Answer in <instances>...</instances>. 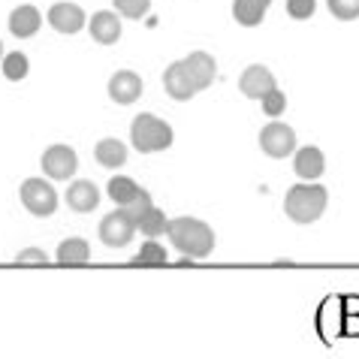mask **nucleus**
I'll return each mask as SVG.
<instances>
[{
  "label": "nucleus",
  "instance_id": "8",
  "mask_svg": "<svg viewBox=\"0 0 359 359\" xmlns=\"http://www.w3.org/2000/svg\"><path fill=\"white\" fill-rule=\"evenodd\" d=\"M39 163H43L48 178H55V182H69L79 169V157L69 145H52L43 151V161Z\"/></svg>",
  "mask_w": 359,
  "mask_h": 359
},
{
  "label": "nucleus",
  "instance_id": "25",
  "mask_svg": "<svg viewBox=\"0 0 359 359\" xmlns=\"http://www.w3.org/2000/svg\"><path fill=\"white\" fill-rule=\"evenodd\" d=\"M112 4L118 9V15L124 18H142L151 9V0H112Z\"/></svg>",
  "mask_w": 359,
  "mask_h": 359
},
{
  "label": "nucleus",
  "instance_id": "13",
  "mask_svg": "<svg viewBox=\"0 0 359 359\" xmlns=\"http://www.w3.org/2000/svg\"><path fill=\"white\" fill-rule=\"evenodd\" d=\"M88 27H91L94 43H100V46H112V43L121 39V18H118V13H109V9L94 13V18L88 22Z\"/></svg>",
  "mask_w": 359,
  "mask_h": 359
},
{
  "label": "nucleus",
  "instance_id": "6",
  "mask_svg": "<svg viewBox=\"0 0 359 359\" xmlns=\"http://www.w3.org/2000/svg\"><path fill=\"white\" fill-rule=\"evenodd\" d=\"M260 148H263V154L275 157V161H281V157L296 151V130H293L290 124H284V121L266 124L263 130H260Z\"/></svg>",
  "mask_w": 359,
  "mask_h": 359
},
{
  "label": "nucleus",
  "instance_id": "1",
  "mask_svg": "<svg viewBox=\"0 0 359 359\" xmlns=\"http://www.w3.org/2000/svg\"><path fill=\"white\" fill-rule=\"evenodd\" d=\"M166 236L191 260H203L215 251V229L205 221H196V217H172L166 226Z\"/></svg>",
  "mask_w": 359,
  "mask_h": 359
},
{
  "label": "nucleus",
  "instance_id": "29",
  "mask_svg": "<svg viewBox=\"0 0 359 359\" xmlns=\"http://www.w3.org/2000/svg\"><path fill=\"white\" fill-rule=\"evenodd\" d=\"M4 57H6V55H4V43H0V61H4Z\"/></svg>",
  "mask_w": 359,
  "mask_h": 359
},
{
  "label": "nucleus",
  "instance_id": "7",
  "mask_svg": "<svg viewBox=\"0 0 359 359\" xmlns=\"http://www.w3.org/2000/svg\"><path fill=\"white\" fill-rule=\"evenodd\" d=\"M133 236H136V224L127 215V208H115L112 215H106L100 221V238H103L106 248H124V245H130Z\"/></svg>",
  "mask_w": 359,
  "mask_h": 359
},
{
  "label": "nucleus",
  "instance_id": "21",
  "mask_svg": "<svg viewBox=\"0 0 359 359\" xmlns=\"http://www.w3.org/2000/svg\"><path fill=\"white\" fill-rule=\"evenodd\" d=\"M139 194H142V187H139V184L133 182V178H127V175H115V178H109V196H112L121 208L133 205Z\"/></svg>",
  "mask_w": 359,
  "mask_h": 359
},
{
  "label": "nucleus",
  "instance_id": "17",
  "mask_svg": "<svg viewBox=\"0 0 359 359\" xmlns=\"http://www.w3.org/2000/svg\"><path fill=\"white\" fill-rule=\"evenodd\" d=\"M163 88H166V94L172 97V100H191V97L196 94V88H194L191 76H187V69H184L182 61L166 67V73H163Z\"/></svg>",
  "mask_w": 359,
  "mask_h": 359
},
{
  "label": "nucleus",
  "instance_id": "5",
  "mask_svg": "<svg viewBox=\"0 0 359 359\" xmlns=\"http://www.w3.org/2000/svg\"><path fill=\"white\" fill-rule=\"evenodd\" d=\"M127 215L133 217L136 229H142V233H145L148 238H157V236H163V233H166V226H169L166 215H163L161 208H157V205L151 203V194H148V191H142V194H139L133 205H127Z\"/></svg>",
  "mask_w": 359,
  "mask_h": 359
},
{
  "label": "nucleus",
  "instance_id": "28",
  "mask_svg": "<svg viewBox=\"0 0 359 359\" xmlns=\"http://www.w3.org/2000/svg\"><path fill=\"white\" fill-rule=\"evenodd\" d=\"M317 9V0H287V15L293 18H311Z\"/></svg>",
  "mask_w": 359,
  "mask_h": 359
},
{
  "label": "nucleus",
  "instance_id": "20",
  "mask_svg": "<svg viewBox=\"0 0 359 359\" xmlns=\"http://www.w3.org/2000/svg\"><path fill=\"white\" fill-rule=\"evenodd\" d=\"M94 157H97V163L106 166V169L124 166V161H127V145L121 142V139H103V142H97Z\"/></svg>",
  "mask_w": 359,
  "mask_h": 359
},
{
  "label": "nucleus",
  "instance_id": "3",
  "mask_svg": "<svg viewBox=\"0 0 359 359\" xmlns=\"http://www.w3.org/2000/svg\"><path fill=\"white\" fill-rule=\"evenodd\" d=\"M130 142L136 145L139 154L166 151V148L172 145V127L151 112H142V115H136L130 124Z\"/></svg>",
  "mask_w": 359,
  "mask_h": 359
},
{
  "label": "nucleus",
  "instance_id": "2",
  "mask_svg": "<svg viewBox=\"0 0 359 359\" xmlns=\"http://www.w3.org/2000/svg\"><path fill=\"white\" fill-rule=\"evenodd\" d=\"M326 187L323 184H314V182H302V184H293L284 196V212L293 224H314L320 221V215L326 212Z\"/></svg>",
  "mask_w": 359,
  "mask_h": 359
},
{
  "label": "nucleus",
  "instance_id": "4",
  "mask_svg": "<svg viewBox=\"0 0 359 359\" xmlns=\"http://www.w3.org/2000/svg\"><path fill=\"white\" fill-rule=\"evenodd\" d=\"M18 196H22V205L36 217H48L57 208V191L46 178H27V182H22Z\"/></svg>",
  "mask_w": 359,
  "mask_h": 359
},
{
  "label": "nucleus",
  "instance_id": "15",
  "mask_svg": "<svg viewBox=\"0 0 359 359\" xmlns=\"http://www.w3.org/2000/svg\"><path fill=\"white\" fill-rule=\"evenodd\" d=\"M293 169H296V175L302 178V182H317V178L323 175V169H326V157H323L320 148L305 145V148H299L296 151Z\"/></svg>",
  "mask_w": 359,
  "mask_h": 359
},
{
  "label": "nucleus",
  "instance_id": "18",
  "mask_svg": "<svg viewBox=\"0 0 359 359\" xmlns=\"http://www.w3.org/2000/svg\"><path fill=\"white\" fill-rule=\"evenodd\" d=\"M269 6H272V0H233V18L242 27H257Z\"/></svg>",
  "mask_w": 359,
  "mask_h": 359
},
{
  "label": "nucleus",
  "instance_id": "22",
  "mask_svg": "<svg viewBox=\"0 0 359 359\" xmlns=\"http://www.w3.org/2000/svg\"><path fill=\"white\" fill-rule=\"evenodd\" d=\"M166 263H169L166 260V248L157 245L154 238H151V242H145L142 251H139L133 260H130V266H166Z\"/></svg>",
  "mask_w": 359,
  "mask_h": 359
},
{
  "label": "nucleus",
  "instance_id": "23",
  "mask_svg": "<svg viewBox=\"0 0 359 359\" xmlns=\"http://www.w3.org/2000/svg\"><path fill=\"white\" fill-rule=\"evenodd\" d=\"M27 57L22 55V52H9L6 57H4V76L9 79V82H22V79L27 76Z\"/></svg>",
  "mask_w": 359,
  "mask_h": 359
},
{
  "label": "nucleus",
  "instance_id": "10",
  "mask_svg": "<svg viewBox=\"0 0 359 359\" xmlns=\"http://www.w3.org/2000/svg\"><path fill=\"white\" fill-rule=\"evenodd\" d=\"M109 97L115 100L118 106H130L142 97V79H139L133 69H118V73L109 79Z\"/></svg>",
  "mask_w": 359,
  "mask_h": 359
},
{
  "label": "nucleus",
  "instance_id": "14",
  "mask_svg": "<svg viewBox=\"0 0 359 359\" xmlns=\"http://www.w3.org/2000/svg\"><path fill=\"white\" fill-rule=\"evenodd\" d=\"M67 205L73 208V212H79V215L94 212V208L100 205V187L94 182L79 178V182H73L69 184V191H67Z\"/></svg>",
  "mask_w": 359,
  "mask_h": 359
},
{
  "label": "nucleus",
  "instance_id": "9",
  "mask_svg": "<svg viewBox=\"0 0 359 359\" xmlns=\"http://www.w3.org/2000/svg\"><path fill=\"white\" fill-rule=\"evenodd\" d=\"M275 76H272V69L263 67V64H251L242 73V79H238V91H242L245 97H251V100H263L269 91H275Z\"/></svg>",
  "mask_w": 359,
  "mask_h": 359
},
{
  "label": "nucleus",
  "instance_id": "11",
  "mask_svg": "<svg viewBox=\"0 0 359 359\" xmlns=\"http://www.w3.org/2000/svg\"><path fill=\"white\" fill-rule=\"evenodd\" d=\"M85 9L79 4H55L52 9H48V25L55 27L57 34H79L85 27Z\"/></svg>",
  "mask_w": 359,
  "mask_h": 359
},
{
  "label": "nucleus",
  "instance_id": "19",
  "mask_svg": "<svg viewBox=\"0 0 359 359\" xmlns=\"http://www.w3.org/2000/svg\"><path fill=\"white\" fill-rule=\"evenodd\" d=\"M88 260H91V248L85 238L73 236L57 245V266H85Z\"/></svg>",
  "mask_w": 359,
  "mask_h": 359
},
{
  "label": "nucleus",
  "instance_id": "26",
  "mask_svg": "<svg viewBox=\"0 0 359 359\" xmlns=\"http://www.w3.org/2000/svg\"><path fill=\"white\" fill-rule=\"evenodd\" d=\"M260 103H263V112H266L269 118H278V115L284 112V106H287V97L275 88V91H269V94L260 100Z\"/></svg>",
  "mask_w": 359,
  "mask_h": 359
},
{
  "label": "nucleus",
  "instance_id": "27",
  "mask_svg": "<svg viewBox=\"0 0 359 359\" xmlns=\"http://www.w3.org/2000/svg\"><path fill=\"white\" fill-rule=\"evenodd\" d=\"M15 263L18 266H48V254L39 251V248H25V251H18Z\"/></svg>",
  "mask_w": 359,
  "mask_h": 359
},
{
  "label": "nucleus",
  "instance_id": "16",
  "mask_svg": "<svg viewBox=\"0 0 359 359\" xmlns=\"http://www.w3.org/2000/svg\"><path fill=\"white\" fill-rule=\"evenodd\" d=\"M39 25H43V15H39V9L31 4H22L9 13V31H13V36H18V39L34 36L39 31Z\"/></svg>",
  "mask_w": 359,
  "mask_h": 359
},
{
  "label": "nucleus",
  "instance_id": "24",
  "mask_svg": "<svg viewBox=\"0 0 359 359\" xmlns=\"http://www.w3.org/2000/svg\"><path fill=\"white\" fill-rule=\"evenodd\" d=\"M329 13L335 18H341V22H353L359 18V0H326Z\"/></svg>",
  "mask_w": 359,
  "mask_h": 359
},
{
  "label": "nucleus",
  "instance_id": "12",
  "mask_svg": "<svg viewBox=\"0 0 359 359\" xmlns=\"http://www.w3.org/2000/svg\"><path fill=\"white\" fill-rule=\"evenodd\" d=\"M182 64H184V69H187V76H191L196 91H205V88L215 82V76H217V64H215V57L208 52H191Z\"/></svg>",
  "mask_w": 359,
  "mask_h": 359
}]
</instances>
